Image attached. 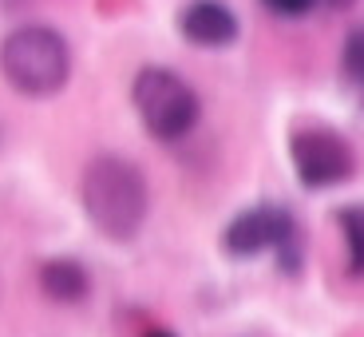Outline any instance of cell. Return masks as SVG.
Segmentation results:
<instances>
[{
    "instance_id": "obj_1",
    "label": "cell",
    "mask_w": 364,
    "mask_h": 337,
    "mask_svg": "<svg viewBox=\"0 0 364 337\" xmlns=\"http://www.w3.org/2000/svg\"><path fill=\"white\" fill-rule=\"evenodd\" d=\"M80 199H83L91 227L103 238H111V242L135 238L146 222V207H151L143 171L123 155L91 159L80 179Z\"/></svg>"
},
{
    "instance_id": "obj_2",
    "label": "cell",
    "mask_w": 364,
    "mask_h": 337,
    "mask_svg": "<svg viewBox=\"0 0 364 337\" xmlns=\"http://www.w3.org/2000/svg\"><path fill=\"white\" fill-rule=\"evenodd\" d=\"M0 72L12 91L44 100V95L64 91L68 76H72V48L55 28L24 24L9 32L0 44Z\"/></svg>"
},
{
    "instance_id": "obj_3",
    "label": "cell",
    "mask_w": 364,
    "mask_h": 337,
    "mask_svg": "<svg viewBox=\"0 0 364 337\" xmlns=\"http://www.w3.org/2000/svg\"><path fill=\"white\" fill-rule=\"evenodd\" d=\"M131 100H135L143 128L155 139H163V143L191 135L202 115L198 91L182 76H174L171 68H143L135 76V83H131Z\"/></svg>"
},
{
    "instance_id": "obj_4",
    "label": "cell",
    "mask_w": 364,
    "mask_h": 337,
    "mask_svg": "<svg viewBox=\"0 0 364 337\" xmlns=\"http://www.w3.org/2000/svg\"><path fill=\"white\" fill-rule=\"evenodd\" d=\"M289 159L301 187L309 191H328L356 175L353 143L333 128H297L289 139Z\"/></svg>"
},
{
    "instance_id": "obj_5",
    "label": "cell",
    "mask_w": 364,
    "mask_h": 337,
    "mask_svg": "<svg viewBox=\"0 0 364 337\" xmlns=\"http://www.w3.org/2000/svg\"><path fill=\"white\" fill-rule=\"evenodd\" d=\"M273 247L297 250V227L282 207H250L226 227V250L237 258H254Z\"/></svg>"
},
{
    "instance_id": "obj_6",
    "label": "cell",
    "mask_w": 364,
    "mask_h": 337,
    "mask_svg": "<svg viewBox=\"0 0 364 337\" xmlns=\"http://www.w3.org/2000/svg\"><path fill=\"white\" fill-rule=\"evenodd\" d=\"M178 32L198 48H226L237 40V16L222 0H191L178 12Z\"/></svg>"
},
{
    "instance_id": "obj_7",
    "label": "cell",
    "mask_w": 364,
    "mask_h": 337,
    "mask_svg": "<svg viewBox=\"0 0 364 337\" xmlns=\"http://www.w3.org/2000/svg\"><path fill=\"white\" fill-rule=\"evenodd\" d=\"M40 286H44V294L55 301H80L83 294L91 290V278L75 258H52V262H44V270H40Z\"/></svg>"
},
{
    "instance_id": "obj_8",
    "label": "cell",
    "mask_w": 364,
    "mask_h": 337,
    "mask_svg": "<svg viewBox=\"0 0 364 337\" xmlns=\"http://www.w3.org/2000/svg\"><path fill=\"white\" fill-rule=\"evenodd\" d=\"M337 219L348 238V266L353 274H364V207H345Z\"/></svg>"
},
{
    "instance_id": "obj_9",
    "label": "cell",
    "mask_w": 364,
    "mask_h": 337,
    "mask_svg": "<svg viewBox=\"0 0 364 337\" xmlns=\"http://www.w3.org/2000/svg\"><path fill=\"white\" fill-rule=\"evenodd\" d=\"M341 72L364 88V28H353L345 36V48H341Z\"/></svg>"
},
{
    "instance_id": "obj_10",
    "label": "cell",
    "mask_w": 364,
    "mask_h": 337,
    "mask_svg": "<svg viewBox=\"0 0 364 337\" xmlns=\"http://www.w3.org/2000/svg\"><path fill=\"white\" fill-rule=\"evenodd\" d=\"M273 16H285V20H297V16H309L317 0H262Z\"/></svg>"
},
{
    "instance_id": "obj_11",
    "label": "cell",
    "mask_w": 364,
    "mask_h": 337,
    "mask_svg": "<svg viewBox=\"0 0 364 337\" xmlns=\"http://www.w3.org/2000/svg\"><path fill=\"white\" fill-rule=\"evenodd\" d=\"M325 4H333V9H348V4H356V0H325Z\"/></svg>"
},
{
    "instance_id": "obj_12",
    "label": "cell",
    "mask_w": 364,
    "mask_h": 337,
    "mask_svg": "<svg viewBox=\"0 0 364 337\" xmlns=\"http://www.w3.org/2000/svg\"><path fill=\"white\" fill-rule=\"evenodd\" d=\"M146 337H174V333H166V329H151Z\"/></svg>"
}]
</instances>
